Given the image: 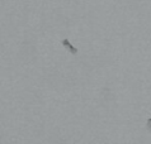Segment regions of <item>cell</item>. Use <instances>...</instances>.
I'll use <instances>...</instances> for the list:
<instances>
[{"mask_svg": "<svg viewBox=\"0 0 151 144\" xmlns=\"http://www.w3.org/2000/svg\"><path fill=\"white\" fill-rule=\"evenodd\" d=\"M61 43H62V46H64V47H65L66 49H68V51H69V52H70L71 54H74V56H75V54H78L79 49H78L76 47H74V46L70 43V41L68 39V38H65V39H62V42H61Z\"/></svg>", "mask_w": 151, "mask_h": 144, "instance_id": "obj_1", "label": "cell"}, {"mask_svg": "<svg viewBox=\"0 0 151 144\" xmlns=\"http://www.w3.org/2000/svg\"><path fill=\"white\" fill-rule=\"evenodd\" d=\"M146 129H147V132L151 133V118L147 119V123H146Z\"/></svg>", "mask_w": 151, "mask_h": 144, "instance_id": "obj_2", "label": "cell"}]
</instances>
